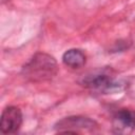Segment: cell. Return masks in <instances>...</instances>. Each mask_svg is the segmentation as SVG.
Returning a JSON list of instances; mask_svg holds the SVG:
<instances>
[{
  "label": "cell",
  "mask_w": 135,
  "mask_h": 135,
  "mask_svg": "<svg viewBox=\"0 0 135 135\" xmlns=\"http://www.w3.org/2000/svg\"><path fill=\"white\" fill-rule=\"evenodd\" d=\"M58 72L56 59L46 53H36L22 68V76L32 82L53 79Z\"/></svg>",
  "instance_id": "obj_1"
},
{
  "label": "cell",
  "mask_w": 135,
  "mask_h": 135,
  "mask_svg": "<svg viewBox=\"0 0 135 135\" xmlns=\"http://www.w3.org/2000/svg\"><path fill=\"white\" fill-rule=\"evenodd\" d=\"M96 122L84 116H70L56 122L55 129L59 133H77L78 129H93Z\"/></svg>",
  "instance_id": "obj_2"
},
{
  "label": "cell",
  "mask_w": 135,
  "mask_h": 135,
  "mask_svg": "<svg viewBox=\"0 0 135 135\" xmlns=\"http://www.w3.org/2000/svg\"><path fill=\"white\" fill-rule=\"evenodd\" d=\"M22 124V113L17 107H7L3 110L0 119V130L4 134L16 133Z\"/></svg>",
  "instance_id": "obj_3"
},
{
  "label": "cell",
  "mask_w": 135,
  "mask_h": 135,
  "mask_svg": "<svg viewBox=\"0 0 135 135\" xmlns=\"http://www.w3.org/2000/svg\"><path fill=\"white\" fill-rule=\"evenodd\" d=\"M82 83L84 86L99 92H109L117 88V83L114 82L113 78L103 73L89 75L83 79Z\"/></svg>",
  "instance_id": "obj_4"
},
{
  "label": "cell",
  "mask_w": 135,
  "mask_h": 135,
  "mask_svg": "<svg viewBox=\"0 0 135 135\" xmlns=\"http://www.w3.org/2000/svg\"><path fill=\"white\" fill-rule=\"evenodd\" d=\"M85 54L79 49L68 50L62 56V62L71 69H80L85 64Z\"/></svg>",
  "instance_id": "obj_5"
},
{
  "label": "cell",
  "mask_w": 135,
  "mask_h": 135,
  "mask_svg": "<svg viewBox=\"0 0 135 135\" xmlns=\"http://www.w3.org/2000/svg\"><path fill=\"white\" fill-rule=\"evenodd\" d=\"M115 121L126 129H135V111L130 109H120L115 115Z\"/></svg>",
  "instance_id": "obj_6"
}]
</instances>
